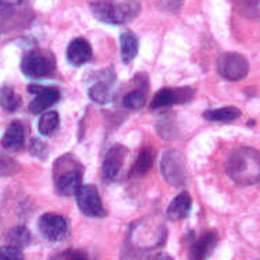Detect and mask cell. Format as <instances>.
I'll return each mask as SVG.
<instances>
[{"mask_svg":"<svg viewBox=\"0 0 260 260\" xmlns=\"http://www.w3.org/2000/svg\"><path fill=\"white\" fill-rule=\"evenodd\" d=\"M82 165L74 154L60 156L53 166V181L56 191L61 197H71L82 185Z\"/></svg>","mask_w":260,"mask_h":260,"instance_id":"cell-3","label":"cell"},{"mask_svg":"<svg viewBox=\"0 0 260 260\" xmlns=\"http://www.w3.org/2000/svg\"><path fill=\"white\" fill-rule=\"evenodd\" d=\"M56 70V57L48 49H32L21 61L22 74L32 78L41 80L52 75Z\"/></svg>","mask_w":260,"mask_h":260,"instance_id":"cell-5","label":"cell"},{"mask_svg":"<svg viewBox=\"0 0 260 260\" xmlns=\"http://www.w3.org/2000/svg\"><path fill=\"white\" fill-rule=\"evenodd\" d=\"M216 245H217V235L214 233H205L192 245L189 260H206Z\"/></svg>","mask_w":260,"mask_h":260,"instance_id":"cell-17","label":"cell"},{"mask_svg":"<svg viewBox=\"0 0 260 260\" xmlns=\"http://www.w3.org/2000/svg\"><path fill=\"white\" fill-rule=\"evenodd\" d=\"M160 170L161 175L170 185L184 186L188 182L185 157L178 150H167L163 154Z\"/></svg>","mask_w":260,"mask_h":260,"instance_id":"cell-6","label":"cell"},{"mask_svg":"<svg viewBox=\"0 0 260 260\" xmlns=\"http://www.w3.org/2000/svg\"><path fill=\"white\" fill-rule=\"evenodd\" d=\"M192 209V199L188 192H182L178 197H175L171 201L170 206L167 207L166 216L171 221H180L188 217Z\"/></svg>","mask_w":260,"mask_h":260,"instance_id":"cell-15","label":"cell"},{"mask_svg":"<svg viewBox=\"0 0 260 260\" xmlns=\"http://www.w3.org/2000/svg\"><path fill=\"white\" fill-rule=\"evenodd\" d=\"M0 260H24L21 249L16 246H0Z\"/></svg>","mask_w":260,"mask_h":260,"instance_id":"cell-27","label":"cell"},{"mask_svg":"<svg viewBox=\"0 0 260 260\" xmlns=\"http://www.w3.org/2000/svg\"><path fill=\"white\" fill-rule=\"evenodd\" d=\"M90 11L96 20L105 24L122 25L138 16L141 5L135 0H96L90 3Z\"/></svg>","mask_w":260,"mask_h":260,"instance_id":"cell-2","label":"cell"},{"mask_svg":"<svg viewBox=\"0 0 260 260\" xmlns=\"http://www.w3.org/2000/svg\"><path fill=\"white\" fill-rule=\"evenodd\" d=\"M241 110L235 106H225L220 107V109H213V110H207L205 112L203 117L209 120V121L214 122H230L237 120L241 117Z\"/></svg>","mask_w":260,"mask_h":260,"instance_id":"cell-19","label":"cell"},{"mask_svg":"<svg viewBox=\"0 0 260 260\" xmlns=\"http://www.w3.org/2000/svg\"><path fill=\"white\" fill-rule=\"evenodd\" d=\"M127 260H173L167 253H148V252H133L128 250Z\"/></svg>","mask_w":260,"mask_h":260,"instance_id":"cell-26","label":"cell"},{"mask_svg":"<svg viewBox=\"0 0 260 260\" xmlns=\"http://www.w3.org/2000/svg\"><path fill=\"white\" fill-rule=\"evenodd\" d=\"M157 5H159L160 9H163V10L175 13V11H178L181 9L182 0H159Z\"/></svg>","mask_w":260,"mask_h":260,"instance_id":"cell-29","label":"cell"},{"mask_svg":"<svg viewBox=\"0 0 260 260\" xmlns=\"http://www.w3.org/2000/svg\"><path fill=\"white\" fill-rule=\"evenodd\" d=\"M63 260H89L88 255L82 250H66L61 255Z\"/></svg>","mask_w":260,"mask_h":260,"instance_id":"cell-30","label":"cell"},{"mask_svg":"<svg viewBox=\"0 0 260 260\" xmlns=\"http://www.w3.org/2000/svg\"><path fill=\"white\" fill-rule=\"evenodd\" d=\"M195 95V90L192 88H177V89H170V88H163L154 95L153 101L150 103L152 110L163 109V107L173 106V105H180V103H186L189 102Z\"/></svg>","mask_w":260,"mask_h":260,"instance_id":"cell-13","label":"cell"},{"mask_svg":"<svg viewBox=\"0 0 260 260\" xmlns=\"http://www.w3.org/2000/svg\"><path fill=\"white\" fill-rule=\"evenodd\" d=\"M31 233L25 227H16L7 235V241L11 246H16L18 249L25 248L31 244Z\"/></svg>","mask_w":260,"mask_h":260,"instance_id":"cell-25","label":"cell"},{"mask_svg":"<svg viewBox=\"0 0 260 260\" xmlns=\"http://www.w3.org/2000/svg\"><path fill=\"white\" fill-rule=\"evenodd\" d=\"M116 82V75L113 70H103L95 75V80L92 81L88 95L93 102L99 105H106L113 98V84Z\"/></svg>","mask_w":260,"mask_h":260,"instance_id":"cell-9","label":"cell"},{"mask_svg":"<svg viewBox=\"0 0 260 260\" xmlns=\"http://www.w3.org/2000/svg\"><path fill=\"white\" fill-rule=\"evenodd\" d=\"M39 231L50 242H58L69 233V224L63 216H58L54 213H46L39 218L38 223Z\"/></svg>","mask_w":260,"mask_h":260,"instance_id":"cell-12","label":"cell"},{"mask_svg":"<svg viewBox=\"0 0 260 260\" xmlns=\"http://www.w3.org/2000/svg\"><path fill=\"white\" fill-rule=\"evenodd\" d=\"M21 106V98L11 86L3 85L0 88V107L6 112L13 113Z\"/></svg>","mask_w":260,"mask_h":260,"instance_id":"cell-20","label":"cell"},{"mask_svg":"<svg viewBox=\"0 0 260 260\" xmlns=\"http://www.w3.org/2000/svg\"><path fill=\"white\" fill-rule=\"evenodd\" d=\"M58 124H60V116L57 112H50L43 113L39 121H38V131L43 137H48L50 134H53L57 129Z\"/></svg>","mask_w":260,"mask_h":260,"instance_id":"cell-21","label":"cell"},{"mask_svg":"<svg viewBox=\"0 0 260 260\" xmlns=\"http://www.w3.org/2000/svg\"><path fill=\"white\" fill-rule=\"evenodd\" d=\"M25 142V129L21 122L13 121L2 137L0 144L7 150H18Z\"/></svg>","mask_w":260,"mask_h":260,"instance_id":"cell-16","label":"cell"},{"mask_svg":"<svg viewBox=\"0 0 260 260\" xmlns=\"http://www.w3.org/2000/svg\"><path fill=\"white\" fill-rule=\"evenodd\" d=\"M217 73L227 81H241L249 73L248 60L239 53H224L217 60Z\"/></svg>","mask_w":260,"mask_h":260,"instance_id":"cell-8","label":"cell"},{"mask_svg":"<svg viewBox=\"0 0 260 260\" xmlns=\"http://www.w3.org/2000/svg\"><path fill=\"white\" fill-rule=\"evenodd\" d=\"M146 102V86H141L137 89H133L128 92L127 95L122 99V106L128 110H138L141 107H144Z\"/></svg>","mask_w":260,"mask_h":260,"instance_id":"cell-23","label":"cell"},{"mask_svg":"<svg viewBox=\"0 0 260 260\" xmlns=\"http://www.w3.org/2000/svg\"><path fill=\"white\" fill-rule=\"evenodd\" d=\"M28 92L35 96L32 102L29 103V112L32 114H41L46 112L49 107L56 105L60 99V90L52 86H42V85H29Z\"/></svg>","mask_w":260,"mask_h":260,"instance_id":"cell-11","label":"cell"},{"mask_svg":"<svg viewBox=\"0 0 260 260\" xmlns=\"http://www.w3.org/2000/svg\"><path fill=\"white\" fill-rule=\"evenodd\" d=\"M165 227L156 225L150 221H139L134 224L129 231V249L133 252H149L152 248L160 246L165 242Z\"/></svg>","mask_w":260,"mask_h":260,"instance_id":"cell-4","label":"cell"},{"mask_svg":"<svg viewBox=\"0 0 260 260\" xmlns=\"http://www.w3.org/2000/svg\"><path fill=\"white\" fill-rule=\"evenodd\" d=\"M225 170L238 185H255L260 181V153L253 148H239L230 154Z\"/></svg>","mask_w":260,"mask_h":260,"instance_id":"cell-1","label":"cell"},{"mask_svg":"<svg viewBox=\"0 0 260 260\" xmlns=\"http://www.w3.org/2000/svg\"><path fill=\"white\" fill-rule=\"evenodd\" d=\"M29 150L34 156H37L38 159H46L49 152L48 146L39 139H32L31 144H29Z\"/></svg>","mask_w":260,"mask_h":260,"instance_id":"cell-28","label":"cell"},{"mask_svg":"<svg viewBox=\"0 0 260 260\" xmlns=\"http://www.w3.org/2000/svg\"><path fill=\"white\" fill-rule=\"evenodd\" d=\"M234 7L241 16L249 20L260 18V0H234Z\"/></svg>","mask_w":260,"mask_h":260,"instance_id":"cell-22","label":"cell"},{"mask_svg":"<svg viewBox=\"0 0 260 260\" xmlns=\"http://www.w3.org/2000/svg\"><path fill=\"white\" fill-rule=\"evenodd\" d=\"M120 49H121L122 63L129 64L138 54V38L131 31L122 32L120 35Z\"/></svg>","mask_w":260,"mask_h":260,"instance_id":"cell-18","label":"cell"},{"mask_svg":"<svg viewBox=\"0 0 260 260\" xmlns=\"http://www.w3.org/2000/svg\"><path fill=\"white\" fill-rule=\"evenodd\" d=\"M92 58V48L89 42L84 38H75L70 42L67 48V60L71 66L80 67Z\"/></svg>","mask_w":260,"mask_h":260,"instance_id":"cell-14","label":"cell"},{"mask_svg":"<svg viewBox=\"0 0 260 260\" xmlns=\"http://www.w3.org/2000/svg\"><path fill=\"white\" fill-rule=\"evenodd\" d=\"M125 156H127V149L122 145H113L107 150L102 163V177L106 182H114L118 180L125 161Z\"/></svg>","mask_w":260,"mask_h":260,"instance_id":"cell-10","label":"cell"},{"mask_svg":"<svg viewBox=\"0 0 260 260\" xmlns=\"http://www.w3.org/2000/svg\"><path fill=\"white\" fill-rule=\"evenodd\" d=\"M22 0H0V6L3 7H14L21 3Z\"/></svg>","mask_w":260,"mask_h":260,"instance_id":"cell-31","label":"cell"},{"mask_svg":"<svg viewBox=\"0 0 260 260\" xmlns=\"http://www.w3.org/2000/svg\"><path fill=\"white\" fill-rule=\"evenodd\" d=\"M154 159V150L152 148H145L141 153H139L138 159L135 161L133 169V174L135 175H144L146 174L152 166H153Z\"/></svg>","mask_w":260,"mask_h":260,"instance_id":"cell-24","label":"cell"},{"mask_svg":"<svg viewBox=\"0 0 260 260\" xmlns=\"http://www.w3.org/2000/svg\"><path fill=\"white\" fill-rule=\"evenodd\" d=\"M75 199H77V205L80 207L81 213L86 217L102 218L107 216L99 191L95 185L92 184L81 185L80 189L75 193Z\"/></svg>","mask_w":260,"mask_h":260,"instance_id":"cell-7","label":"cell"}]
</instances>
